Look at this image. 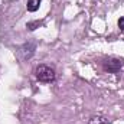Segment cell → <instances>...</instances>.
<instances>
[{
	"instance_id": "cell-6",
	"label": "cell",
	"mask_w": 124,
	"mask_h": 124,
	"mask_svg": "<svg viewBox=\"0 0 124 124\" xmlns=\"http://www.w3.org/2000/svg\"><path fill=\"white\" fill-rule=\"evenodd\" d=\"M118 26H120V29L124 32V17H121V19L118 20Z\"/></svg>"
},
{
	"instance_id": "cell-5",
	"label": "cell",
	"mask_w": 124,
	"mask_h": 124,
	"mask_svg": "<svg viewBox=\"0 0 124 124\" xmlns=\"http://www.w3.org/2000/svg\"><path fill=\"white\" fill-rule=\"evenodd\" d=\"M90 124H108V120L101 117V116H95L90 120Z\"/></svg>"
},
{
	"instance_id": "cell-4",
	"label": "cell",
	"mask_w": 124,
	"mask_h": 124,
	"mask_svg": "<svg viewBox=\"0 0 124 124\" xmlns=\"http://www.w3.org/2000/svg\"><path fill=\"white\" fill-rule=\"evenodd\" d=\"M39 4H40V0H28V10L29 12H36L39 9Z\"/></svg>"
},
{
	"instance_id": "cell-2",
	"label": "cell",
	"mask_w": 124,
	"mask_h": 124,
	"mask_svg": "<svg viewBox=\"0 0 124 124\" xmlns=\"http://www.w3.org/2000/svg\"><path fill=\"white\" fill-rule=\"evenodd\" d=\"M104 69L108 71V72H118L121 69V62L118 61V59L111 58V59L104 62Z\"/></svg>"
},
{
	"instance_id": "cell-3",
	"label": "cell",
	"mask_w": 124,
	"mask_h": 124,
	"mask_svg": "<svg viewBox=\"0 0 124 124\" xmlns=\"http://www.w3.org/2000/svg\"><path fill=\"white\" fill-rule=\"evenodd\" d=\"M20 51H22V54H23V58H31L32 55H33V51H35V45L28 43V45L22 46Z\"/></svg>"
},
{
	"instance_id": "cell-1",
	"label": "cell",
	"mask_w": 124,
	"mask_h": 124,
	"mask_svg": "<svg viewBox=\"0 0 124 124\" xmlns=\"http://www.w3.org/2000/svg\"><path fill=\"white\" fill-rule=\"evenodd\" d=\"M36 78L42 82H52L55 79V71L51 66L39 65L36 68Z\"/></svg>"
}]
</instances>
